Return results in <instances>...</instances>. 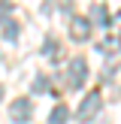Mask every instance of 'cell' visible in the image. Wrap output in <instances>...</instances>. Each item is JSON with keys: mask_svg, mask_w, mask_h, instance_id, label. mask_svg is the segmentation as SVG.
Returning <instances> with one entry per match:
<instances>
[{"mask_svg": "<svg viewBox=\"0 0 121 124\" xmlns=\"http://www.w3.org/2000/svg\"><path fill=\"white\" fill-rule=\"evenodd\" d=\"M100 54H106V58H115V54H121V33H109L106 39H100Z\"/></svg>", "mask_w": 121, "mask_h": 124, "instance_id": "5b68a950", "label": "cell"}, {"mask_svg": "<svg viewBox=\"0 0 121 124\" xmlns=\"http://www.w3.org/2000/svg\"><path fill=\"white\" fill-rule=\"evenodd\" d=\"M100 109H103V94H100V91H88L76 115H79V121H82V124H91L97 115H100Z\"/></svg>", "mask_w": 121, "mask_h": 124, "instance_id": "6da1fadb", "label": "cell"}, {"mask_svg": "<svg viewBox=\"0 0 121 124\" xmlns=\"http://www.w3.org/2000/svg\"><path fill=\"white\" fill-rule=\"evenodd\" d=\"M85 79H88V61L85 58H73L70 70H67V85L73 91H79V88H85Z\"/></svg>", "mask_w": 121, "mask_h": 124, "instance_id": "7a4b0ae2", "label": "cell"}, {"mask_svg": "<svg viewBox=\"0 0 121 124\" xmlns=\"http://www.w3.org/2000/svg\"><path fill=\"white\" fill-rule=\"evenodd\" d=\"M88 36H91V18H85V15H73V18H70V39L85 42Z\"/></svg>", "mask_w": 121, "mask_h": 124, "instance_id": "277c9868", "label": "cell"}, {"mask_svg": "<svg viewBox=\"0 0 121 124\" xmlns=\"http://www.w3.org/2000/svg\"><path fill=\"white\" fill-rule=\"evenodd\" d=\"M70 121V109L60 103V106H54L52 109V115H48V124H67Z\"/></svg>", "mask_w": 121, "mask_h": 124, "instance_id": "9c48e42d", "label": "cell"}, {"mask_svg": "<svg viewBox=\"0 0 121 124\" xmlns=\"http://www.w3.org/2000/svg\"><path fill=\"white\" fill-rule=\"evenodd\" d=\"M9 118L15 124H27L33 118V103H30V97H18V100L9 103Z\"/></svg>", "mask_w": 121, "mask_h": 124, "instance_id": "3957f363", "label": "cell"}, {"mask_svg": "<svg viewBox=\"0 0 121 124\" xmlns=\"http://www.w3.org/2000/svg\"><path fill=\"white\" fill-rule=\"evenodd\" d=\"M0 27H3V36H6V39H12V42L18 39V21H12L9 15L0 18Z\"/></svg>", "mask_w": 121, "mask_h": 124, "instance_id": "ba28073f", "label": "cell"}, {"mask_svg": "<svg viewBox=\"0 0 121 124\" xmlns=\"http://www.w3.org/2000/svg\"><path fill=\"white\" fill-rule=\"evenodd\" d=\"M0 97H3V88H0Z\"/></svg>", "mask_w": 121, "mask_h": 124, "instance_id": "7c38bea8", "label": "cell"}, {"mask_svg": "<svg viewBox=\"0 0 121 124\" xmlns=\"http://www.w3.org/2000/svg\"><path fill=\"white\" fill-rule=\"evenodd\" d=\"M91 18H94V24H103V27L112 24V15H109V9H106L103 3H97L94 9H91Z\"/></svg>", "mask_w": 121, "mask_h": 124, "instance_id": "52a82bcc", "label": "cell"}, {"mask_svg": "<svg viewBox=\"0 0 121 124\" xmlns=\"http://www.w3.org/2000/svg\"><path fill=\"white\" fill-rule=\"evenodd\" d=\"M42 54H45L52 64H60V58H64V46H60L54 36H45V46H42Z\"/></svg>", "mask_w": 121, "mask_h": 124, "instance_id": "8992f818", "label": "cell"}, {"mask_svg": "<svg viewBox=\"0 0 121 124\" xmlns=\"http://www.w3.org/2000/svg\"><path fill=\"white\" fill-rule=\"evenodd\" d=\"M9 9H12V0H0V18H6Z\"/></svg>", "mask_w": 121, "mask_h": 124, "instance_id": "8fae6325", "label": "cell"}, {"mask_svg": "<svg viewBox=\"0 0 121 124\" xmlns=\"http://www.w3.org/2000/svg\"><path fill=\"white\" fill-rule=\"evenodd\" d=\"M48 91H52L48 76H36V79H33V94H48Z\"/></svg>", "mask_w": 121, "mask_h": 124, "instance_id": "30bf717a", "label": "cell"}]
</instances>
